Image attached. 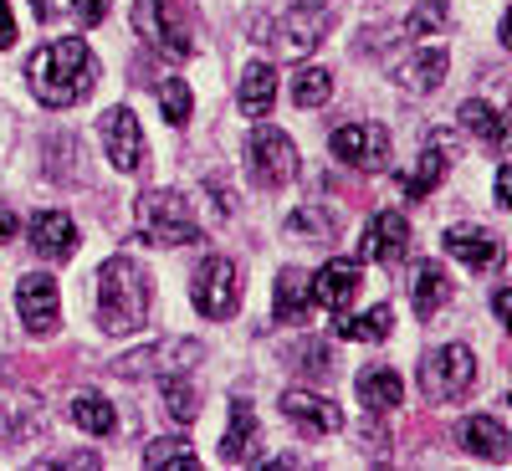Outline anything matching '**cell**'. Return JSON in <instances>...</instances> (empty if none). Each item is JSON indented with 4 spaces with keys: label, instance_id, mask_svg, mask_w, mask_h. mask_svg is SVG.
Listing matches in <instances>:
<instances>
[{
    "label": "cell",
    "instance_id": "cell-23",
    "mask_svg": "<svg viewBox=\"0 0 512 471\" xmlns=\"http://www.w3.org/2000/svg\"><path fill=\"white\" fill-rule=\"evenodd\" d=\"M461 446L482 456V461H507L512 451V436H507V425L492 420V415H472V420H461Z\"/></svg>",
    "mask_w": 512,
    "mask_h": 471
},
{
    "label": "cell",
    "instance_id": "cell-13",
    "mask_svg": "<svg viewBox=\"0 0 512 471\" xmlns=\"http://www.w3.org/2000/svg\"><path fill=\"white\" fill-rule=\"evenodd\" d=\"M277 47L287 52V57H308L318 41L328 36V6H318V0H297V6L277 21Z\"/></svg>",
    "mask_w": 512,
    "mask_h": 471
},
{
    "label": "cell",
    "instance_id": "cell-4",
    "mask_svg": "<svg viewBox=\"0 0 512 471\" xmlns=\"http://www.w3.org/2000/svg\"><path fill=\"white\" fill-rule=\"evenodd\" d=\"M134 31L149 41L159 57H190L195 52V21L180 0H139L134 6Z\"/></svg>",
    "mask_w": 512,
    "mask_h": 471
},
{
    "label": "cell",
    "instance_id": "cell-34",
    "mask_svg": "<svg viewBox=\"0 0 512 471\" xmlns=\"http://www.w3.org/2000/svg\"><path fill=\"white\" fill-rule=\"evenodd\" d=\"M149 88L159 93V108H164L169 123H185V118L195 113V98H190V88H185V77H154Z\"/></svg>",
    "mask_w": 512,
    "mask_h": 471
},
{
    "label": "cell",
    "instance_id": "cell-25",
    "mask_svg": "<svg viewBox=\"0 0 512 471\" xmlns=\"http://www.w3.org/2000/svg\"><path fill=\"white\" fill-rule=\"evenodd\" d=\"M236 103H241L246 118H267V113H272V103H277V72H272V62H251V67L241 72Z\"/></svg>",
    "mask_w": 512,
    "mask_h": 471
},
{
    "label": "cell",
    "instance_id": "cell-3",
    "mask_svg": "<svg viewBox=\"0 0 512 471\" xmlns=\"http://www.w3.org/2000/svg\"><path fill=\"white\" fill-rule=\"evenodd\" d=\"M134 216H139L144 241H154V246H195L200 241V221L180 190H144L134 200Z\"/></svg>",
    "mask_w": 512,
    "mask_h": 471
},
{
    "label": "cell",
    "instance_id": "cell-42",
    "mask_svg": "<svg viewBox=\"0 0 512 471\" xmlns=\"http://www.w3.org/2000/svg\"><path fill=\"white\" fill-rule=\"evenodd\" d=\"M497 205H512V169H497Z\"/></svg>",
    "mask_w": 512,
    "mask_h": 471
},
{
    "label": "cell",
    "instance_id": "cell-6",
    "mask_svg": "<svg viewBox=\"0 0 512 471\" xmlns=\"http://www.w3.org/2000/svg\"><path fill=\"white\" fill-rule=\"evenodd\" d=\"M246 169H251V180L262 185V190H282V185L297 180L303 159H297V144L282 134V128L262 123V128L251 134V144H246Z\"/></svg>",
    "mask_w": 512,
    "mask_h": 471
},
{
    "label": "cell",
    "instance_id": "cell-22",
    "mask_svg": "<svg viewBox=\"0 0 512 471\" xmlns=\"http://www.w3.org/2000/svg\"><path fill=\"white\" fill-rule=\"evenodd\" d=\"M354 395H359V405H364L369 415H390V410L405 400V379H400L390 364H369V369H359V379H354Z\"/></svg>",
    "mask_w": 512,
    "mask_h": 471
},
{
    "label": "cell",
    "instance_id": "cell-32",
    "mask_svg": "<svg viewBox=\"0 0 512 471\" xmlns=\"http://www.w3.org/2000/svg\"><path fill=\"white\" fill-rule=\"evenodd\" d=\"M333 98V72L328 67H297L292 72V103L297 108H323Z\"/></svg>",
    "mask_w": 512,
    "mask_h": 471
},
{
    "label": "cell",
    "instance_id": "cell-30",
    "mask_svg": "<svg viewBox=\"0 0 512 471\" xmlns=\"http://www.w3.org/2000/svg\"><path fill=\"white\" fill-rule=\"evenodd\" d=\"M36 431H41V410H36L31 395L0 400V441H26V436H36Z\"/></svg>",
    "mask_w": 512,
    "mask_h": 471
},
{
    "label": "cell",
    "instance_id": "cell-21",
    "mask_svg": "<svg viewBox=\"0 0 512 471\" xmlns=\"http://www.w3.org/2000/svg\"><path fill=\"white\" fill-rule=\"evenodd\" d=\"M446 251L456 256L461 267H472V272H487V267L502 262V241L487 226H451L446 231Z\"/></svg>",
    "mask_w": 512,
    "mask_h": 471
},
{
    "label": "cell",
    "instance_id": "cell-33",
    "mask_svg": "<svg viewBox=\"0 0 512 471\" xmlns=\"http://www.w3.org/2000/svg\"><path fill=\"white\" fill-rule=\"evenodd\" d=\"M159 379H164V410L175 415V420H195L200 415L195 379H185V374H159Z\"/></svg>",
    "mask_w": 512,
    "mask_h": 471
},
{
    "label": "cell",
    "instance_id": "cell-26",
    "mask_svg": "<svg viewBox=\"0 0 512 471\" xmlns=\"http://www.w3.org/2000/svg\"><path fill=\"white\" fill-rule=\"evenodd\" d=\"M333 333L349 338V344H379V338L395 333V308H390V303H379V308H369V313H349V308H344V318L333 323Z\"/></svg>",
    "mask_w": 512,
    "mask_h": 471
},
{
    "label": "cell",
    "instance_id": "cell-29",
    "mask_svg": "<svg viewBox=\"0 0 512 471\" xmlns=\"http://www.w3.org/2000/svg\"><path fill=\"white\" fill-rule=\"evenodd\" d=\"M144 466L149 471H195L200 461H195V451H190L185 436H159V441L144 446Z\"/></svg>",
    "mask_w": 512,
    "mask_h": 471
},
{
    "label": "cell",
    "instance_id": "cell-43",
    "mask_svg": "<svg viewBox=\"0 0 512 471\" xmlns=\"http://www.w3.org/2000/svg\"><path fill=\"white\" fill-rule=\"evenodd\" d=\"M31 11H36V21H52V16H57L52 0H31Z\"/></svg>",
    "mask_w": 512,
    "mask_h": 471
},
{
    "label": "cell",
    "instance_id": "cell-18",
    "mask_svg": "<svg viewBox=\"0 0 512 471\" xmlns=\"http://www.w3.org/2000/svg\"><path fill=\"white\" fill-rule=\"evenodd\" d=\"M313 277L303 267H282L272 287V318L277 323H308L313 318Z\"/></svg>",
    "mask_w": 512,
    "mask_h": 471
},
{
    "label": "cell",
    "instance_id": "cell-9",
    "mask_svg": "<svg viewBox=\"0 0 512 471\" xmlns=\"http://www.w3.org/2000/svg\"><path fill=\"white\" fill-rule=\"evenodd\" d=\"M328 149L338 164L359 169V175H379V169H390V128L384 123H344V128H333Z\"/></svg>",
    "mask_w": 512,
    "mask_h": 471
},
{
    "label": "cell",
    "instance_id": "cell-5",
    "mask_svg": "<svg viewBox=\"0 0 512 471\" xmlns=\"http://www.w3.org/2000/svg\"><path fill=\"white\" fill-rule=\"evenodd\" d=\"M472 384H477V354L466 344H441V349H431L420 359V390H425V400L451 405L461 395H472Z\"/></svg>",
    "mask_w": 512,
    "mask_h": 471
},
{
    "label": "cell",
    "instance_id": "cell-37",
    "mask_svg": "<svg viewBox=\"0 0 512 471\" xmlns=\"http://www.w3.org/2000/svg\"><path fill=\"white\" fill-rule=\"evenodd\" d=\"M47 466H77V471H98V466H103V456H98V451H62V456H52Z\"/></svg>",
    "mask_w": 512,
    "mask_h": 471
},
{
    "label": "cell",
    "instance_id": "cell-17",
    "mask_svg": "<svg viewBox=\"0 0 512 471\" xmlns=\"http://www.w3.org/2000/svg\"><path fill=\"white\" fill-rule=\"evenodd\" d=\"M26 236H31V251L41 256V262H67V256L77 251V226H72V216H62V210H36Z\"/></svg>",
    "mask_w": 512,
    "mask_h": 471
},
{
    "label": "cell",
    "instance_id": "cell-38",
    "mask_svg": "<svg viewBox=\"0 0 512 471\" xmlns=\"http://www.w3.org/2000/svg\"><path fill=\"white\" fill-rule=\"evenodd\" d=\"M72 16H77V26H98L108 16V0H72Z\"/></svg>",
    "mask_w": 512,
    "mask_h": 471
},
{
    "label": "cell",
    "instance_id": "cell-39",
    "mask_svg": "<svg viewBox=\"0 0 512 471\" xmlns=\"http://www.w3.org/2000/svg\"><path fill=\"white\" fill-rule=\"evenodd\" d=\"M16 47V16H11V0H0V52Z\"/></svg>",
    "mask_w": 512,
    "mask_h": 471
},
{
    "label": "cell",
    "instance_id": "cell-2",
    "mask_svg": "<svg viewBox=\"0 0 512 471\" xmlns=\"http://www.w3.org/2000/svg\"><path fill=\"white\" fill-rule=\"evenodd\" d=\"M149 272L134 262V256H113V262L98 267V328L103 333H139L149 318Z\"/></svg>",
    "mask_w": 512,
    "mask_h": 471
},
{
    "label": "cell",
    "instance_id": "cell-10",
    "mask_svg": "<svg viewBox=\"0 0 512 471\" xmlns=\"http://www.w3.org/2000/svg\"><path fill=\"white\" fill-rule=\"evenodd\" d=\"M98 134H103V154H108V164L118 169V175H139V169L149 164V144H144V128H139L134 108L113 103L103 113V123H98Z\"/></svg>",
    "mask_w": 512,
    "mask_h": 471
},
{
    "label": "cell",
    "instance_id": "cell-24",
    "mask_svg": "<svg viewBox=\"0 0 512 471\" xmlns=\"http://www.w3.org/2000/svg\"><path fill=\"white\" fill-rule=\"evenodd\" d=\"M410 303H415L420 318L441 313V308L451 303V272H446L441 262H420V267H415V282H410Z\"/></svg>",
    "mask_w": 512,
    "mask_h": 471
},
{
    "label": "cell",
    "instance_id": "cell-12",
    "mask_svg": "<svg viewBox=\"0 0 512 471\" xmlns=\"http://www.w3.org/2000/svg\"><path fill=\"white\" fill-rule=\"evenodd\" d=\"M451 159H456V144H451V134H425V144H420L415 164H410V169H400V175H395V185L405 190V200H425V195H431V190L446 180Z\"/></svg>",
    "mask_w": 512,
    "mask_h": 471
},
{
    "label": "cell",
    "instance_id": "cell-40",
    "mask_svg": "<svg viewBox=\"0 0 512 471\" xmlns=\"http://www.w3.org/2000/svg\"><path fill=\"white\" fill-rule=\"evenodd\" d=\"M16 236H21V216L0 205V241H16Z\"/></svg>",
    "mask_w": 512,
    "mask_h": 471
},
{
    "label": "cell",
    "instance_id": "cell-7",
    "mask_svg": "<svg viewBox=\"0 0 512 471\" xmlns=\"http://www.w3.org/2000/svg\"><path fill=\"white\" fill-rule=\"evenodd\" d=\"M190 297L205 318H231L241 308V267L231 256H205L190 277Z\"/></svg>",
    "mask_w": 512,
    "mask_h": 471
},
{
    "label": "cell",
    "instance_id": "cell-36",
    "mask_svg": "<svg viewBox=\"0 0 512 471\" xmlns=\"http://www.w3.org/2000/svg\"><path fill=\"white\" fill-rule=\"evenodd\" d=\"M292 359H297V369H303V374H313V379H328V374H333V354H328L323 344H308V349H297Z\"/></svg>",
    "mask_w": 512,
    "mask_h": 471
},
{
    "label": "cell",
    "instance_id": "cell-15",
    "mask_svg": "<svg viewBox=\"0 0 512 471\" xmlns=\"http://www.w3.org/2000/svg\"><path fill=\"white\" fill-rule=\"evenodd\" d=\"M359 287H364V267L349 262V256H333V262H323L318 277H313V303L344 313L354 297H359Z\"/></svg>",
    "mask_w": 512,
    "mask_h": 471
},
{
    "label": "cell",
    "instance_id": "cell-8",
    "mask_svg": "<svg viewBox=\"0 0 512 471\" xmlns=\"http://www.w3.org/2000/svg\"><path fill=\"white\" fill-rule=\"evenodd\" d=\"M205 359V344L195 338H159V344H144L134 354L113 359V374L118 379H144V374H185Z\"/></svg>",
    "mask_w": 512,
    "mask_h": 471
},
{
    "label": "cell",
    "instance_id": "cell-35",
    "mask_svg": "<svg viewBox=\"0 0 512 471\" xmlns=\"http://www.w3.org/2000/svg\"><path fill=\"white\" fill-rule=\"evenodd\" d=\"M451 26V11L441 6V0H420V6L405 16V31L415 36V41H431V36H441Z\"/></svg>",
    "mask_w": 512,
    "mask_h": 471
},
{
    "label": "cell",
    "instance_id": "cell-1",
    "mask_svg": "<svg viewBox=\"0 0 512 471\" xmlns=\"http://www.w3.org/2000/svg\"><path fill=\"white\" fill-rule=\"evenodd\" d=\"M93 82H98V57L88 52L82 36L47 41L26 62V88L41 108H72L93 93Z\"/></svg>",
    "mask_w": 512,
    "mask_h": 471
},
{
    "label": "cell",
    "instance_id": "cell-41",
    "mask_svg": "<svg viewBox=\"0 0 512 471\" xmlns=\"http://www.w3.org/2000/svg\"><path fill=\"white\" fill-rule=\"evenodd\" d=\"M492 313H497L502 323H512V292H507V287H497V292H492Z\"/></svg>",
    "mask_w": 512,
    "mask_h": 471
},
{
    "label": "cell",
    "instance_id": "cell-27",
    "mask_svg": "<svg viewBox=\"0 0 512 471\" xmlns=\"http://www.w3.org/2000/svg\"><path fill=\"white\" fill-rule=\"evenodd\" d=\"M456 118H461V128H466L472 139H482V144H492V149H502V144H507V118H502L492 103H482V98H466Z\"/></svg>",
    "mask_w": 512,
    "mask_h": 471
},
{
    "label": "cell",
    "instance_id": "cell-31",
    "mask_svg": "<svg viewBox=\"0 0 512 471\" xmlns=\"http://www.w3.org/2000/svg\"><path fill=\"white\" fill-rule=\"evenodd\" d=\"M287 236H308L313 246H333L338 241V226L323 205H303V210H292L287 216Z\"/></svg>",
    "mask_w": 512,
    "mask_h": 471
},
{
    "label": "cell",
    "instance_id": "cell-19",
    "mask_svg": "<svg viewBox=\"0 0 512 471\" xmlns=\"http://www.w3.org/2000/svg\"><path fill=\"white\" fill-rule=\"evenodd\" d=\"M446 67H451V57H446V47H425L410 57V62H400L395 67V88L400 93H415V98H425V93H436L441 82H446Z\"/></svg>",
    "mask_w": 512,
    "mask_h": 471
},
{
    "label": "cell",
    "instance_id": "cell-11",
    "mask_svg": "<svg viewBox=\"0 0 512 471\" xmlns=\"http://www.w3.org/2000/svg\"><path fill=\"white\" fill-rule=\"evenodd\" d=\"M16 313H21L31 338L57 333V323H62V292H57V282L47 272H26L16 282Z\"/></svg>",
    "mask_w": 512,
    "mask_h": 471
},
{
    "label": "cell",
    "instance_id": "cell-16",
    "mask_svg": "<svg viewBox=\"0 0 512 471\" xmlns=\"http://www.w3.org/2000/svg\"><path fill=\"white\" fill-rule=\"evenodd\" d=\"M282 415L297 425L303 436H338L344 431V410L323 395H308V390H287L282 395Z\"/></svg>",
    "mask_w": 512,
    "mask_h": 471
},
{
    "label": "cell",
    "instance_id": "cell-28",
    "mask_svg": "<svg viewBox=\"0 0 512 471\" xmlns=\"http://www.w3.org/2000/svg\"><path fill=\"white\" fill-rule=\"evenodd\" d=\"M67 420H72V425H82V431L98 436V441L118 431V415H113V405H108L103 395H77V400L67 405Z\"/></svg>",
    "mask_w": 512,
    "mask_h": 471
},
{
    "label": "cell",
    "instance_id": "cell-14",
    "mask_svg": "<svg viewBox=\"0 0 512 471\" xmlns=\"http://www.w3.org/2000/svg\"><path fill=\"white\" fill-rule=\"evenodd\" d=\"M364 256L379 267H400L410 256V221L400 216V210H379V216L369 221L364 231Z\"/></svg>",
    "mask_w": 512,
    "mask_h": 471
},
{
    "label": "cell",
    "instance_id": "cell-20",
    "mask_svg": "<svg viewBox=\"0 0 512 471\" xmlns=\"http://www.w3.org/2000/svg\"><path fill=\"white\" fill-rule=\"evenodd\" d=\"M256 446H262V425H256L251 400H231V420L221 431V461L246 466V461H256Z\"/></svg>",
    "mask_w": 512,
    "mask_h": 471
}]
</instances>
